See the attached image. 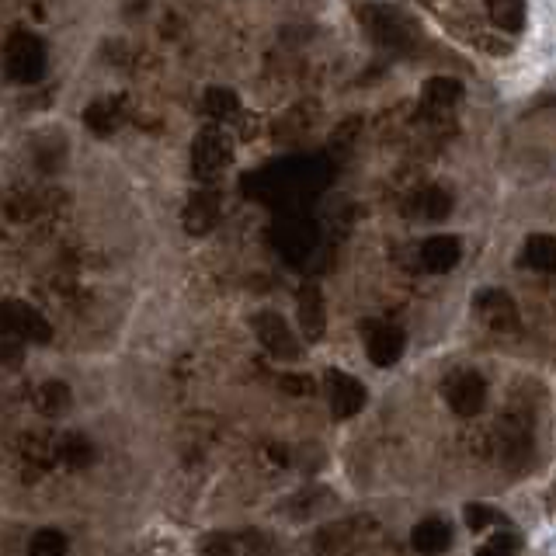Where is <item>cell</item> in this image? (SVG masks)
I'll return each mask as SVG.
<instances>
[{"label":"cell","mask_w":556,"mask_h":556,"mask_svg":"<svg viewBox=\"0 0 556 556\" xmlns=\"http://www.w3.org/2000/svg\"><path fill=\"white\" fill-rule=\"evenodd\" d=\"M358 21H362L365 35L386 53H411L414 49V25L404 11L390 4H362L358 7Z\"/></svg>","instance_id":"obj_1"},{"label":"cell","mask_w":556,"mask_h":556,"mask_svg":"<svg viewBox=\"0 0 556 556\" xmlns=\"http://www.w3.org/2000/svg\"><path fill=\"white\" fill-rule=\"evenodd\" d=\"M4 63H7V77H11L14 84L28 87V84H39V80L46 77L49 56H46V46H42L39 35L18 28V32L7 35Z\"/></svg>","instance_id":"obj_2"},{"label":"cell","mask_w":556,"mask_h":556,"mask_svg":"<svg viewBox=\"0 0 556 556\" xmlns=\"http://www.w3.org/2000/svg\"><path fill=\"white\" fill-rule=\"evenodd\" d=\"M233 160V143L219 126H209L195 136L192 143V174L199 181H216L219 174L230 167Z\"/></svg>","instance_id":"obj_3"},{"label":"cell","mask_w":556,"mask_h":556,"mask_svg":"<svg viewBox=\"0 0 556 556\" xmlns=\"http://www.w3.org/2000/svg\"><path fill=\"white\" fill-rule=\"evenodd\" d=\"M4 331L11 338H18L21 345H49L53 341V327L42 317L35 306L18 303V299H7L4 303Z\"/></svg>","instance_id":"obj_4"},{"label":"cell","mask_w":556,"mask_h":556,"mask_svg":"<svg viewBox=\"0 0 556 556\" xmlns=\"http://www.w3.org/2000/svg\"><path fill=\"white\" fill-rule=\"evenodd\" d=\"M254 331H258V341L265 345V351L272 358H282V362H292V358H299L296 334L289 331V324H285V320L278 317L275 310H261L258 317H254Z\"/></svg>","instance_id":"obj_5"},{"label":"cell","mask_w":556,"mask_h":556,"mask_svg":"<svg viewBox=\"0 0 556 556\" xmlns=\"http://www.w3.org/2000/svg\"><path fill=\"white\" fill-rule=\"evenodd\" d=\"M327 400H331V414L338 417V421H348V417H355L362 411L369 393H365V386L358 383L355 376H348V372H341V369H331L327 372Z\"/></svg>","instance_id":"obj_6"},{"label":"cell","mask_w":556,"mask_h":556,"mask_svg":"<svg viewBox=\"0 0 556 556\" xmlns=\"http://www.w3.org/2000/svg\"><path fill=\"white\" fill-rule=\"evenodd\" d=\"M473 310L490 331H515L518 327V306L504 289H484L473 296Z\"/></svg>","instance_id":"obj_7"},{"label":"cell","mask_w":556,"mask_h":556,"mask_svg":"<svg viewBox=\"0 0 556 556\" xmlns=\"http://www.w3.org/2000/svg\"><path fill=\"white\" fill-rule=\"evenodd\" d=\"M407 348V338L400 327H390V324H365V351H369V362L379 365V369H390V365L400 362V355H404Z\"/></svg>","instance_id":"obj_8"},{"label":"cell","mask_w":556,"mask_h":556,"mask_svg":"<svg viewBox=\"0 0 556 556\" xmlns=\"http://www.w3.org/2000/svg\"><path fill=\"white\" fill-rule=\"evenodd\" d=\"M449 407L456 411L459 417H477L480 411H484L487 404V383L480 372H463V376L452 379L449 386Z\"/></svg>","instance_id":"obj_9"},{"label":"cell","mask_w":556,"mask_h":556,"mask_svg":"<svg viewBox=\"0 0 556 556\" xmlns=\"http://www.w3.org/2000/svg\"><path fill=\"white\" fill-rule=\"evenodd\" d=\"M296 313H299V327H303L306 341H320L327 331V306H324V292H320L317 282H306L296 296Z\"/></svg>","instance_id":"obj_10"},{"label":"cell","mask_w":556,"mask_h":556,"mask_svg":"<svg viewBox=\"0 0 556 556\" xmlns=\"http://www.w3.org/2000/svg\"><path fill=\"white\" fill-rule=\"evenodd\" d=\"M459 258H463V244L456 237H449V233H438V237H428L421 244V265L435 275L452 272L459 265Z\"/></svg>","instance_id":"obj_11"},{"label":"cell","mask_w":556,"mask_h":556,"mask_svg":"<svg viewBox=\"0 0 556 556\" xmlns=\"http://www.w3.org/2000/svg\"><path fill=\"white\" fill-rule=\"evenodd\" d=\"M219 212H223V206H219L216 192H195L192 199H188L185 216L181 219H185V230L192 233V237H206L209 230H216Z\"/></svg>","instance_id":"obj_12"},{"label":"cell","mask_w":556,"mask_h":556,"mask_svg":"<svg viewBox=\"0 0 556 556\" xmlns=\"http://www.w3.org/2000/svg\"><path fill=\"white\" fill-rule=\"evenodd\" d=\"M275 240H278V247H282L285 258L299 261L313 251V244H317V226L306 223V219H285V223L278 226Z\"/></svg>","instance_id":"obj_13"},{"label":"cell","mask_w":556,"mask_h":556,"mask_svg":"<svg viewBox=\"0 0 556 556\" xmlns=\"http://www.w3.org/2000/svg\"><path fill=\"white\" fill-rule=\"evenodd\" d=\"M411 546L421 556H438L445 553L452 546V529L449 522H442V518H424V522L414 525L411 532Z\"/></svg>","instance_id":"obj_14"},{"label":"cell","mask_w":556,"mask_h":556,"mask_svg":"<svg viewBox=\"0 0 556 556\" xmlns=\"http://www.w3.org/2000/svg\"><path fill=\"white\" fill-rule=\"evenodd\" d=\"M449 212H452V195L445 188H421L407 202V216L428 219V223H442Z\"/></svg>","instance_id":"obj_15"},{"label":"cell","mask_w":556,"mask_h":556,"mask_svg":"<svg viewBox=\"0 0 556 556\" xmlns=\"http://www.w3.org/2000/svg\"><path fill=\"white\" fill-rule=\"evenodd\" d=\"M522 265L532 272H556V237L553 233H532L522 247Z\"/></svg>","instance_id":"obj_16"},{"label":"cell","mask_w":556,"mask_h":556,"mask_svg":"<svg viewBox=\"0 0 556 556\" xmlns=\"http://www.w3.org/2000/svg\"><path fill=\"white\" fill-rule=\"evenodd\" d=\"M84 126L91 129L94 136H112L115 129L122 126V105L112 98L94 101V105H87V112H84Z\"/></svg>","instance_id":"obj_17"},{"label":"cell","mask_w":556,"mask_h":556,"mask_svg":"<svg viewBox=\"0 0 556 556\" xmlns=\"http://www.w3.org/2000/svg\"><path fill=\"white\" fill-rule=\"evenodd\" d=\"M70 404H73V393L67 383H60V379H49V383H42L39 390H35V407L46 417H63L70 411Z\"/></svg>","instance_id":"obj_18"},{"label":"cell","mask_w":556,"mask_h":556,"mask_svg":"<svg viewBox=\"0 0 556 556\" xmlns=\"http://www.w3.org/2000/svg\"><path fill=\"white\" fill-rule=\"evenodd\" d=\"M56 459H60L63 466H70V470H84V466L94 463V445L87 442L84 435L70 431V435H63L60 442H56Z\"/></svg>","instance_id":"obj_19"},{"label":"cell","mask_w":556,"mask_h":556,"mask_svg":"<svg viewBox=\"0 0 556 556\" xmlns=\"http://www.w3.org/2000/svg\"><path fill=\"white\" fill-rule=\"evenodd\" d=\"M525 18H529L525 0H490V21H494L501 32L518 35L525 28Z\"/></svg>","instance_id":"obj_20"},{"label":"cell","mask_w":556,"mask_h":556,"mask_svg":"<svg viewBox=\"0 0 556 556\" xmlns=\"http://www.w3.org/2000/svg\"><path fill=\"white\" fill-rule=\"evenodd\" d=\"M424 105L428 108H452L459 98H463V84L456 77H431L421 91Z\"/></svg>","instance_id":"obj_21"},{"label":"cell","mask_w":556,"mask_h":556,"mask_svg":"<svg viewBox=\"0 0 556 556\" xmlns=\"http://www.w3.org/2000/svg\"><path fill=\"white\" fill-rule=\"evenodd\" d=\"M202 108L209 112V119L226 122L240 115V98L230 91V87H209L206 98H202Z\"/></svg>","instance_id":"obj_22"},{"label":"cell","mask_w":556,"mask_h":556,"mask_svg":"<svg viewBox=\"0 0 556 556\" xmlns=\"http://www.w3.org/2000/svg\"><path fill=\"white\" fill-rule=\"evenodd\" d=\"M67 536L60 529H39L28 543V556H67Z\"/></svg>","instance_id":"obj_23"},{"label":"cell","mask_w":556,"mask_h":556,"mask_svg":"<svg viewBox=\"0 0 556 556\" xmlns=\"http://www.w3.org/2000/svg\"><path fill=\"white\" fill-rule=\"evenodd\" d=\"M515 553H518V532H511V529L494 532V536L477 550V556H515Z\"/></svg>","instance_id":"obj_24"},{"label":"cell","mask_w":556,"mask_h":556,"mask_svg":"<svg viewBox=\"0 0 556 556\" xmlns=\"http://www.w3.org/2000/svg\"><path fill=\"white\" fill-rule=\"evenodd\" d=\"M466 525L473 532H484L487 525H504V515H497L490 504H466Z\"/></svg>","instance_id":"obj_25"},{"label":"cell","mask_w":556,"mask_h":556,"mask_svg":"<svg viewBox=\"0 0 556 556\" xmlns=\"http://www.w3.org/2000/svg\"><path fill=\"white\" fill-rule=\"evenodd\" d=\"M240 543L237 536H226V532H212L202 539V556H237Z\"/></svg>","instance_id":"obj_26"},{"label":"cell","mask_w":556,"mask_h":556,"mask_svg":"<svg viewBox=\"0 0 556 556\" xmlns=\"http://www.w3.org/2000/svg\"><path fill=\"white\" fill-rule=\"evenodd\" d=\"M278 390L285 397H313L317 393V383L310 376H278Z\"/></svg>","instance_id":"obj_27"},{"label":"cell","mask_w":556,"mask_h":556,"mask_svg":"<svg viewBox=\"0 0 556 556\" xmlns=\"http://www.w3.org/2000/svg\"><path fill=\"white\" fill-rule=\"evenodd\" d=\"M272 459H275V463H289V456H285V449H282V445H278V449H275V445H272Z\"/></svg>","instance_id":"obj_28"}]
</instances>
